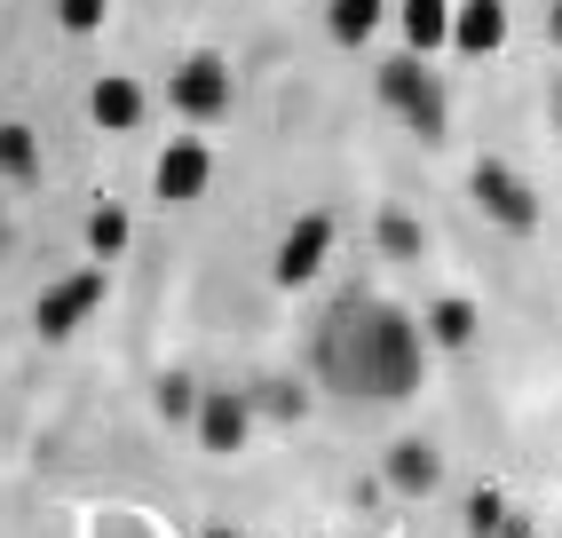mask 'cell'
I'll use <instances>...</instances> for the list:
<instances>
[{
  "instance_id": "obj_1",
  "label": "cell",
  "mask_w": 562,
  "mask_h": 538,
  "mask_svg": "<svg viewBox=\"0 0 562 538\" xmlns=\"http://www.w3.org/2000/svg\"><path fill=\"white\" fill-rule=\"evenodd\" d=\"M420 372H428L420 317H404L381 293H341L333 317L317 325V380L333 396L404 404V396H420Z\"/></svg>"
},
{
  "instance_id": "obj_2",
  "label": "cell",
  "mask_w": 562,
  "mask_h": 538,
  "mask_svg": "<svg viewBox=\"0 0 562 538\" xmlns=\"http://www.w3.org/2000/svg\"><path fill=\"white\" fill-rule=\"evenodd\" d=\"M372 88H381V103H389L420 143H443V135H452V103H443V80H436L420 56H389L381 71H372Z\"/></svg>"
},
{
  "instance_id": "obj_3",
  "label": "cell",
  "mask_w": 562,
  "mask_h": 538,
  "mask_svg": "<svg viewBox=\"0 0 562 538\" xmlns=\"http://www.w3.org/2000/svg\"><path fill=\"white\" fill-rule=\"evenodd\" d=\"M103 293H111V261H88V269H71V278L41 285V301H32V333H41V340H71L103 310Z\"/></svg>"
},
{
  "instance_id": "obj_4",
  "label": "cell",
  "mask_w": 562,
  "mask_h": 538,
  "mask_svg": "<svg viewBox=\"0 0 562 538\" xmlns=\"http://www.w3.org/2000/svg\"><path fill=\"white\" fill-rule=\"evenodd\" d=\"M167 103L182 111L191 127H214V120H231V103H238V80H231V64L222 56H182L175 71H167Z\"/></svg>"
},
{
  "instance_id": "obj_5",
  "label": "cell",
  "mask_w": 562,
  "mask_h": 538,
  "mask_svg": "<svg viewBox=\"0 0 562 538\" xmlns=\"http://www.w3.org/2000/svg\"><path fill=\"white\" fill-rule=\"evenodd\" d=\"M468 190H475V206H483V222H499L507 238H531V229L547 222V206H539V190L522 182V175H515L507 159H475Z\"/></svg>"
},
{
  "instance_id": "obj_6",
  "label": "cell",
  "mask_w": 562,
  "mask_h": 538,
  "mask_svg": "<svg viewBox=\"0 0 562 538\" xmlns=\"http://www.w3.org/2000/svg\"><path fill=\"white\" fill-rule=\"evenodd\" d=\"M333 238H341V222H333L325 206H310V214H293L285 222V238H278V254H270V278L293 293V285H310L317 269L333 261Z\"/></svg>"
},
{
  "instance_id": "obj_7",
  "label": "cell",
  "mask_w": 562,
  "mask_h": 538,
  "mask_svg": "<svg viewBox=\"0 0 562 538\" xmlns=\"http://www.w3.org/2000/svg\"><path fill=\"white\" fill-rule=\"evenodd\" d=\"M191 436L206 459H238L246 436H254V396L246 389H199V412H191Z\"/></svg>"
},
{
  "instance_id": "obj_8",
  "label": "cell",
  "mask_w": 562,
  "mask_h": 538,
  "mask_svg": "<svg viewBox=\"0 0 562 538\" xmlns=\"http://www.w3.org/2000/svg\"><path fill=\"white\" fill-rule=\"evenodd\" d=\"M206 182H214V150H206L199 135H175V143L159 150V167H151V190H159L167 206H199Z\"/></svg>"
},
{
  "instance_id": "obj_9",
  "label": "cell",
  "mask_w": 562,
  "mask_h": 538,
  "mask_svg": "<svg viewBox=\"0 0 562 538\" xmlns=\"http://www.w3.org/2000/svg\"><path fill=\"white\" fill-rule=\"evenodd\" d=\"M381 475H389V491H404V498H428V491L443 483V451H436L428 436H396V444L381 451Z\"/></svg>"
},
{
  "instance_id": "obj_10",
  "label": "cell",
  "mask_w": 562,
  "mask_h": 538,
  "mask_svg": "<svg viewBox=\"0 0 562 538\" xmlns=\"http://www.w3.org/2000/svg\"><path fill=\"white\" fill-rule=\"evenodd\" d=\"M143 111H151V96H143L127 71H103V80L88 88V120H95L103 135H135V127H143Z\"/></svg>"
},
{
  "instance_id": "obj_11",
  "label": "cell",
  "mask_w": 562,
  "mask_h": 538,
  "mask_svg": "<svg viewBox=\"0 0 562 538\" xmlns=\"http://www.w3.org/2000/svg\"><path fill=\"white\" fill-rule=\"evenodd\" d=\"M475 333H483V310H475L468 293L428 301V317H420V340H428V349H475Z\"/></svg>"
},
{
  "instance_id": "obj_12",
  "label": "cell",
  "mask_w": 562,
  "mask_h": 538,
  "mask_svg": "<svg viewBox=\"0 0 562 538\" xmlns=\"http://www.w3.org/2000/svg\"><path fill=\"white\" fill-rule=\"evenodd\" d=\"M452 48L460 56H499L507 48V9L499 0H460L452 9Z\"/></svg>"
},
{
  "instance_id": "obj_13",
  "label": "cell",
  "mask_w": 562,
  "mask_h": 538,
  "mask_svg": "<svg viewBox=\"0 0 562 538\" xmlns=\"http://www.w3.org/2000/svg\"><path fill=\"white\" fill-rule=\"evenodd\" d=\"M396 24H404L412 56H436V48H452V0H396Z\"/></svg>"
},
{
  "instance_id": "obj_14",
  "label": "cell",
  "mask_w": 562,
  "mask_h": 538,
  "mask_svg": "<svg viewBox=\"0 0 562 538\" xmlns=\"http://www.w3.org/2000/svg\"><path fill=\"white\" fill-rule=\"evenodd\" d=\"M127 246H135V214H127L120 199L88 206V261H120Z\"/></svg>"
},
{
  "instance_id": "obj_15",
  "label": "cell",
  "mask_w": 562,
  "mask_h": 538,
  "mask_svg": "<svg viewBox=\"0 0 562 538\" xmlns=\"http://www.w3.org/2000/svg\"><path fill=\"white\" fill-rule=\"evenodd\" d=\"M381 16H389V0H325V32L341 48H364L381 32Z\"/></svg>"
},
{
  "instance_id": "obj_16",
  "label": "cell",
  "mask_w": 562,
  "mask_h": 538,
  "mask_svg": "<svg viewBox=\"0 0 562 538\" xmlns=\"http://www.w3.org/2000/svg\"><path fill=\"white\" fill-rule=\"evenodd\" d=\"M0 175L9 182H41V135L24 120H0Z\"/></svg>"
},
{
  "instance_id": "obj_17",
  "label": "cell",
  "mask_w": 562,
  "mask_h": 538,
  "mask_svg": "<svg viewBox=\"0 0 562 538\" xmlns=\"http://www.w3.org/2000/svg\"><path fill=\"white\" fill-rule=\"evenodd\" d=\"M372 238H381V254H389V261H420V254H428V229L412 222L404 206H389L381 222H372Z\"/></svg>"
},
{
  "instance_id": "obj_18",
  "label": "cell",
  "mask_w": 562,
  "mask_h": 538,
  "mask_svg": "<svg viewBox=\"0 0 562 538\" xmlns=\"http://www.w3.org/2000/svg\"><path fill=\"white\" fill-rule=\"evenodd\" d=\"M254 396V419L270 412V419H302L310 412V396H302V380H261V389H246Z\"/></svg>"
},
{
  "instance_id": "obj_19",
  "label": "cell",
  "mask_w": 562,
  "mask_h": 538,
  "mask_svg": "<svg viewBox=\"0 0 562 538\" xmlns=\"http://www.w3.org/2000/svg\"><path fill=\"white\" fill-rule=\"evenodd\" d=\"M191 412H199V380L191 372H159V419L191 428Z\"/></svg>"
},
{
  "instance_id": "obj_20",
  "label": "cell",
  "mask_w": 562,
  "mask_h": 538,
  "mask_svg": "<svg viewBox=\"0 0 562 538\" xmlns=\"http://www.w3.org/2000/svg\"><path fill=\"white\" fill-rule=\"evenodd\" d=\"M515 523H507V498L499 491H475L468 498V538H507Z\"/></svg>"
},
{
  "instance_id": "obj_21",
  "label": "cell",
  "mask_w": 562,
  "mask_h": 538,
  "mask_svg": "<svg viewBox=\"0 0 562 538\" xmlns=\"http://www.w3.org/2000/svg\"><path fill=\"white\" fill-rule=\"evenodd\" d=\"M103 9L111 0H56V24L64 32H103Z\"/></svg>"
},
{
  "instance_id": "obj_22",
  "label": "cell",
  "mask_w": 562,
  "mask_h": 538,
  "mask_svg": "<svg viewBox=\"0 0 562 538\" xmlns=\"http://www.w3.org/2000/svg\"><path fill=\"white\" fill-rule=\"evenodd\" d=\"M547 32H554V48H562V0H554V16H547Z\"/></svg>"
},
{
  "instance_id": "obj_23",
  "label": "cell",
  "mask_w": 562,
  "mask_h": 538,
  "mask_svg": "<svg viewBox=\"0 0 562 538\" xmlns=\"http://www.w3.org/2000/svg\"><path fill=\"white\" fill-rule=\"evenodd\" d=\"M554 127H562V80H554Z\"/></svg>"
}]
</instances>
